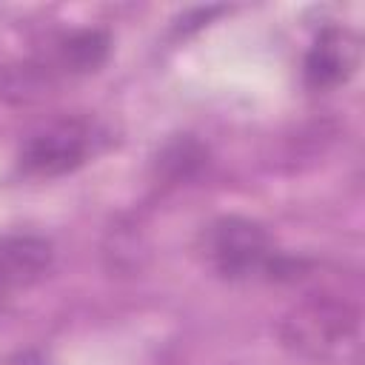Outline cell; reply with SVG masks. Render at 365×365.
Wrapping results in <instances>:
<instances>
[{
	"label": "cell",
	"mask_w": 365,
	"mask_h": 365,
	"mask_svg": "<svg viewBox=\"0 0 365 365\" xmlns=\"http://www.w3.org/2000/svg\"><path fill=\"white\" fill-rule=\"evenodd\" d=\"M202 254L211 271L228 282H297L311 268V259L285 254L262 222L237 214L208 222Z\"/></svg>",
	"instance_id": "1"
},
{
	"label": "cell",
	"mask_w": 365,
	"mask_h": 365,
	"mask_svg": "<svg viewBox=\"0 0 365 365\" xmlns=\"http://www.w3.org/2000/svg\"><path fill=\"white\" fill-rule=\"evenodd\" d=\"M359 302L334 288L308 291L279 325V339L299 356L331 359L356 345Z\"/></svg>",
	"instance_id": "2"
},
{
	"label": "cell",
	"mask_w": 365,
	"mask_h": 365,
	"mask_svg": "<svg viewBox=\"0 0 365 365\" xmlns=\"http://www.w3.org/2000/svg\"><path fill=\"white\" fill-rule=\"evenodd\" d=\"M106 131L94 117L63 114L31 128L17 151V165L29 177L51 180L86 165L103 145Z\"/></svg>",
	"instance_id": "3"
},
{
	"label": "cell",
	"mask_w": 365,
	"mask_h": 365,
	"mask_svg": "<svg viewBox=\"0 0 365 365\" xmlns=\"http://www.w3.org/2000/svg\"><path fill=\"white\" fill-rule=\"evenodd\" d=\"M108 51H111V37L103 29L66 31L54 37L29 63L9 71V91H14L20 100H29L60 80L94 74L108 60Z\"/></svg>",
	"instance_id": "4"
},
{
	"label": "cell",
	"mask_w": 365,
	"mask_h": 365,
	"mask_svg": "<svg viewBox=\"0 0 365 365\" xmlns=\"http://www.w3.org/2000/svg\"><path fill=\"white\" fill-rule=\"evenodd\" d=\"M359 37L345 26H325L302 60V80L311 91H331L348 83L359 66Z\"/></svg>",
	"instance_id": "5"
},
{
	"label": "cell",
	"mask_w": 365,
	"mask_h": 365,
	"mask_svg": "<svg viewBox=\"0 0 365 365\" xmlns=\"http://www.w3.org/2000/svg\"><path fill=\"white\" fill-rule=\"evenodd\" d=\"M54 265V242L34 231L0 234V294L40 282Z\"/></svg>",
	"instance_id": "6"
},
{
	"label": "cell",
	"mask_w": 365,
	"mask_h": 365,
	"mask_svg": "<svg viewBox=\"0 0 365 365\" xmlns=\"http://www.w3.org/2000/svg\"><path fill=\"white\" fill-rule=\"evenodd\" d=\"M205 145L200 140H194L191 134H180L171 143H165V148L157 157V171L168 180V182H182L191 180L202 165H205Z\"/></svg>",
	"instance_id": "7"
},
{
	"label": "cell",
	"mask_w": 365,
	"mask_h": 365,
	"mask_svg": "<svg viewBox=\"0 0 365 365\" xmlns=\"http://www.w3.org/2000/svg\"><path fill=\"white\" fill-rule=\"evenodd\" d=\"M11 365H48L43 356H37V354H23V356H17Z\"/></svg>",
	"instance_id": "8"
},
{
	"label": "cell",
	"mask_w": 365,
	"mask_h": 365,
	"mask_svg": "<svg viewBox=\"0 0 365 365\" xmlns=\"http://www.w3.org/2000/svg\"><path fill=\"white\" fill-rule=\"evenodd\" d=\"M3 302H6V297H3V294H0V308H3Z\"/></svg>",
	"instance_id": "9"
}]
</instances>
